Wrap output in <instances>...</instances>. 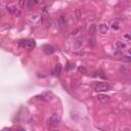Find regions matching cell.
<instances>
[{
    "label": "cell",
    "instance_id": "obj_5",
    "mask_svg": "<svg viewBox=\"0 0 131 131\" xmlns=\"http://www.w3.org/2000/svg\"><path fill=\"white\" fill-rule=\"evenodd\" d=\"M43 51H44L45 54L49 55V54H52V53L55 51V49H54V47H53L52 45H50V44H45L44 46H43Z\"/></svg>",
    "mask_w": 131,
    "mask_h": 131
},
{
    "label": "cell",
    "instance_id": "obj_19",
    "mask_svg": "<svg viewBox=\"0 0 131 131\" xmlns=\"http://www.w3.org/2000/svg\"><path fill=\"white\" fill-rule=\"evenodd\" d=\"M73 68H74V65H69V67H68V70L73 69Z\"/></svg>",
    "mask_w": 131,
    "mask_h": 131
},
{
    "label": "cell",
    "instance_id": "obj_13",
    "mask_svg": "<svg viewBox=\"0 0 131 131\" xmlns=\"http://www.w3.org/2000/svg\"><path fill=\"white\" fill-rule=\"evenodd\" d=\"M61 72V64H57L55 66V69H54V74L55 75H60Z\"/></svg>",
    "mask_w": 131,
    "mask_h": 131
},
{
    "label": "cell",
    "instance_id": "obj_9",
    "mask_svg": "<svg viewBox=\"0 0 131 131\" xmlns=\"http://www.w3.org/2000/svg\"><path fill=\"white\" fill-rule=\"evenodd\" d=\"M116 47H117L119 50H123L126 48V44L123 41H118L117 43H116Z\"/></svg>",
    "mask_w": 131,
    "mask_h": 131
},
{
    "label": "cell",
    "instance_id": "obj_18",
    "mask_svg": "<svg viewBox=\"0 0 131 131\" xmlns=\"http://www.w3.org/2000/svg\"><path fill=\"white\" fill-rule=\"evenodd\" d=\"M18 3H20V5L23 7L24 5H25V0H18Z\"/></svg>",
    "mask_w": 131,
    "mask_h": 131
},
{
    "label": "cell",
    "instance_id": "obj_11",
    "mask_svg": "<svg viewBox=\"0 0 131 131\" xmlns=\"http://www.w3.org/2000/svg\"><path fill=\"white\" fill-rule=\"evenodd\" d=\"M60 24H61V27H65L67 25V17H66V16H64V14L60 17Z\"/></svg>",
    "mask_w": 131,
    "mask_h": 131
},
{
    "label": "cell",
    "instance_id": "obj_15",
    "mask_svg": "<svg viewBox=\"0 0 131 131\" xmlns=\"http://www.w3.org/2000/svg\"><path fill=\"white\" fill-rule=\"evenodd\" d=\"M97 75H98L99 77H101L103 79H106V75L105 74V72H104L103 70H99V71L97 72Z\"/></svg>",
    "mask_w": 131,
    "mask_h": 131
},
{
    "label": "cell",
    "instance_id": "obj_8",
    "mask_svg": "<svg viewBox=\"0 0 131 131\" xmlns=\"http://www.w3.org/2000/svg\"><path fill=\"white\" fill-rule=\"evenodd\" d=\"M41 2H42V0H28V7L30 9H32L34 6L38 5V4L41 3Z\"/></svg>",
    "mask_w": 131,
    "mask_h": 131
},
{
    "label": "cell",
    "instance_id": "obj_3",
    "mask_svg": "<svg viewBox=\"0 0 131 131\" xmlns=\"http://www.w3.org/2000/svg\"><path fill=\"white\" fill-rule=\"evenodd\" d=\"M110 88L111 87L108 83H105V82H100V83H98L95 86V91L96 92H105V91L110 90Z\"/></svg>",
    "mask_w": 131,
    "mask_h": 131
},
{
    "label": "cell",
    "instance_id": "obj_16",
    "mask_svg": "<svg viewBox=\"0 0 131 131\" xmlns=\"http://www.w3.org/2000/svg\"><path fill=\"white\" fill-rule=\"evenodd\" d=\"M80 31H81V29H80V28H78V29H76V30H75V31H73V32H72V36H76V35H77V34H78V33H79Z\"/></svg>",
    "mask_w": 131,
    "mask_h": 131
},
{
    "label": "cell",
    "instance_id": "obj_17",
    "mask_svg": "<svg viewBox=\"0 0 131 131\" xmlns=\"http://www.w3.org/2000/svg\"><path fill=\"white\" fill-rule=\"evenodd\" d=\"M112 28L115 29V30H119V26H118V24H117V23L113 24V25H112Z\"/></svg>",
    "mask_w": 131,
    "mask_h": 131
},
{
    "label": "cell",
    "instance_id": "obj_1",
    "mask_svg": "<svg viewBox=\"0 0 131 131\" xmlns=\"http://www.w3.org/2000/svg\"><path fill=\"white\" fill-rule=\"evenodd\" d=\"M47 124L49 127H56L57 125L60 124V117L57 114H52L49 119L47 121Z\"/></svg>",
    "mask_w": 131,
    "mask_h": 131
},
{
    "label": "cell",
    "instance_id": "obj_20",
    "mask_svg": "<svg viewBox=\"0 0 131 131\" xmlns=\"http://www.w3.org/2000/svg\"><path fill=\"white\" fill-rule=\"evenodd\" d=\"M3 16H4V12L3 11H0V17H3Z\"/></svg>",
    "mask_w": 131,
    "mask_h": 131
},
{
    "label": "cell",
    "instance_id": "obj_6",
    "mask_svg": "<svg viewBox=\"0 0 131 131\" xmlns=\"http://www.w3.org/2000/svg\"><path fill=\"white\" fill-rule=\"evenodd\" d=\"M98 31H99L100 34L105 35V34L109 32V26L106 25V24H100V25L98 26Z\"/></svg>",
    "mask_w": 131,
    "mask_h": 131
},
{
    "label": "cell",
    "instance_id": "obj_2",
    "mask_svg": "<svg viewBox=\"0 0 131 131\" xmlns=\"http://www.w3.org/2000/svg\"><path fill=\"white\" fill-rule=\"evenodd\" d=\"M18 45L23 48H28V49H31V48L35 47L36 42L35 40H22L18 42Z\"/></svg>",
    "mask_w": 131,
    "mask_h": 131
},
{
    "label": "cell",
    "instance_id": "obj_4",
    "mask_svg": "<svg viewBox=\"0 0 131 131\" xmlns=\"http://www.w3.org/2000/svg\"><path fill=\"white\" fill-rule=\"evenodd\" d=\"M6 8L9 12H10L11 14H13V16H16V17H18L21 14V10L18 8H17L14 5H8Z\"/></svg>",
    "mask_w": 131,
    "mask_h": 131
},
{
    "label": "cell",
    "instance_id": "obj_7",
    "mask_svg": "<svg viewBox=\"0 0 131 131\" xmlns=\"http://www.w3.org/2000/svg\"><path fill=\"white\" fill-rule=\"evenodd\" d=\"M96 98L98 99V101H100V103H103V104H105V103H108V101H110V96L105 95V94H98Z\"/></svg>",
    "mask_w": 131,
    "mask_h": 131
},
{
    "label": "cell",
    "instance_id": "obj_10",
    "mask_svg": "<svg viewBox=\"0 0 131 131\" xmlns=\"http://www.w3.org/2000/svg\"><path fill=\"white\" fill-rule=\"evenodd\" d=\"M95 31H96V26L94 25V24H92V25L90 26V28H89V34H90L91 37H94Z\"/></svg>",
    "mask_w": 131,
    "mask_h": 131
},
{
    "label": "cell",
    "instance_id": "obj_14",
    "mask_svg": "<svg viewBox=\"0 0 131 131\" xmlns=\"http://www.w3.org/2000/svg\"><path fill=\"white\" fill-rule=\"evenodd\" d=\"M75 17H76V20H77V21H80V20H81L82 12H81L80 9H77V10L75 11Z\"/></svg>",
    "mask_w": 131,
    "mask_h": 131
},
{
    "label": "cell",
    "instance_id": "obj_12",
    "mask_svg": "<svg viewBox=\"0 0 131 131\" xmlns=\"http://www.w3.org/2000/svg\"><path fill=\"white\" fill-rule=\"evenodd\" d=\"M22 121L25 123H30L31 122V117L29 115H23L22 116Z\"/></svg>",
    "mask_w": 131,
    "mask_h": 131
}]
</instances>
